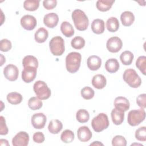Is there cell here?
I'll use <instances>...</instances> for the list:
<instances>
[{"mask_svg": "<svg viewBox=\"0 0 146 146\" xmlns=\"http://www.w3.org/2000/svg\"><path fill=\"white\" fill-rule=\"evenodd\" d=\"M72 19L74 25L79 31L86 30L89 25V20L84 11L80 9H75L72 13Z\"/></svg>", "mask_w": 146, "mask_h": 146, "instance_id": "cell-1", "label": "cell"}, {"mask_svg": "<svg viewBox=\"0 0 146 146\" xmlns=\"http://www.w3.org/2000/svg\"><path fill=\"white\" fill-rule=\"evenodd\" d=\"M82 55L77 52H70L66 58L67 70L71 74L77 72L80 66Z\"/></svg>", "mask_w": 146, "mask_h": 146, "instance_id": "cell-2", "label": "cell"}, {"mask_svg": "<svg viewBox=\"0 0 146 146\" xmlns=\"http://www.w3.org/2000/svg\"><path fill=\"white\" fill-rule=\"evenodd\" d=\"M123 78L124 82L132 88H137L141 84L140 77L133 69L125 70L123 73Z\"/></svg>", "mask_w": 146, "mask_h": 146, "instance_id": "cell-3", "label": "cell"}, {"mask_svg": "<svg viewBox=\"0 0 146 146\" xmlns=\"http://www.w3.org/2000/svg\"><path fill=\"white\" fill-rule=\"evenodd\" d=\"M108 116L104 113H100L94 117L91 121V126L96 132H100L109 126Z\"/></svg>", "mask_w": 146, "mask_h": 146, "instance_id": "cell-4", "label": "cell"}, {"mask_svg": "<svg viewBox=\"0 0 146 146\" xmlns=\"http://www.w3.org/2000/svg\"><path fill=\"white\" fill-rule=\"evenodd\" d=\"M33 90L37 97L41 100L48 99L51 94L50 89L43 81H36L33 86Z\"/></svg>", "mask_w": 146, "mask_h": 146, "instance_id": "cell-5", "label": "cell"}, {"mask_svg": "<svg viewBox=\"0 0 146 146\" xmlns=\"http://www.w3.org/2000/svg\"><path fill=\"white\" fill-rule=\"evenodd\" d=\"M49 47L51 52L54 55L60 56L64 52V41L61 36H54L50 41Z\"/></svg>", "mask_w": 146, "mask_h": 146, "instance_id": "cell-6", "label": "cell"}, {"mask_svg": "<svg viewBox=\"0 0 146 146\" xmlns=\"http://www.w3.org/2000/svg\"><path fill=\"white\" fill-rule=\"evenodd\" d=\"M145 112L143 108L130 111L128 113L127 121L131 126H136L144 120Z\"/></svg>", "mask_w": 146, "mask_h": 146, "instance_id": "cell-7", "label": "cell"}, {"mask_svg": "<svg viewBox=\"0 0 146 146\" xmlns=\"http://www.w3.org/2000/svg\"><path fill=\"white\" fill-rule=\"evenodd\" d=\"M122 46V40L117 36H112L109 38L107 41V48L111 52H117L121 50Z\"/></svg>", "mask_w": 146, "mask_h": 146, "instance_id": "cell-8", "label": "cell"}, {"mask_svg": "<svg viewBox=\"0 0 146 146\" xmlns=\"http://www.w3.org/2000/svg\"><path fill=\"white\" fill-rule=\"evenodd\" d=\"M3 74L5 77L9 81H15L18 79L19 70L16 66L9 64L4 68Z\"/></svg>", "mask_w": 146, "mask_h": 146, "instance_id": "cell-9", "label": "cell"}, {"mask_svg": "<svg viewBox=\"0 0 146 146\" xmlns=\"http://www.w3.org/2000/svg\"><path fill=\"white\" fill-rule=\"evenodd\" d=\"M29 135L25 131H21L17 133L12 139L14 146H26L29 144Z\"/></svg>", "mask_w": 146, "mask_h": 146, "instance_id": "cell-10", "label": "cell"}, {"mask_svg": "<svg viewBox=\"0 0 146 146\" xmlns=\"http://www.w3.org/2000/svg\"><path fill=\"white\" fill-rule=\"evenodd\" d=\"M22 27L27 30H32L35 29L37 25L36 18L31 15H25L21 19Z\"/></svg>", "mask_w": 146, "mask_h": 146, "instance_id": "cell-11", "label": "cell"}, {"mask_svg": "<svg viewBox=\"0 0 146 146\" xmlns=\"http://www.w3.org/2000/svg\"><path fill=\"white\" fill-rule=\"evenodd\" d=\"M36 70L35 67L27 66L24 67L22 72V79L26 83L33 82L36 76Z\"/></svg>", "mask_w": 146, "mask_h": 146, "instance_id": "cell-12", "label": "cell"}, {"mask_svg": "<svg viewBox=\"0 0 146 146\" xmlns=\"http://www.w3.org/2000/svg\"><path fill=\"white\" fill-rule=\"evenodd\" d=\"M47 121L46 115L43 113H35L31 117V124L34 128L36 129H42L44 128Z\"/></svg>", "mask_w": 146, "mask_h": 146, "instance_id": "cell-13", "label": "cell"}, {"mask_svg": "<svg viewBox=\"0 0 146 146\" xmlns=\"http://www.w3.org/2000/svg\"><path fill=\"white\" fill-rule=\"evenodd\" d=\"M59 21V17L57 14L50 13L46 14L43 18V22L46 26L50 29L56 27Z\"/></svg>", "mask_w": 146, "mask_h": 146, "instance_id": "cell-14", "label": "cell"}, {"mask_svg": "<svg viewBox=\"0 0 146 146\" xmlns=\"http://www.w3.org/2000/svg\"><path fill=\"white\" fill-rule=\"evenodd\" d=\"M92 136V133L91 131L87 126H82L77 131V136L80 141H88L91 139Z\"/></svg>", "mask_w": 146, "mask_h": 146, "instance_id": "cell-15", "label": "cell"}, {"mask_svg": "<svg viewBox=\"0 0 146 146\" xmlns=\"http://www.w3.org/2000/svg\"><path fill=\"white\" fill-rule=\"evenodd\" d=\"M114 106L115 108L125 112L129 110L130 103L126 98L123 96H118L114 100Z\"/></svg>", "mask_w": 146, "mask_h": 146, "instance_id": "cell-16", "label": "cell"}, {"mask_svg": "<svg viewBox=\"0 0 146 146\" xmlns=\"http://www.w3.org/2000/svg\"><path fill=\"white\" fill-rule=\"evenodd\" d=\"M88 68L92 71H96L100 68L102 65V59L97 55H91L87 60Z\"/></svg>", "mask_w": 146, "mask_h": 146, "instance_id": "cell-17", "label": "cell"}, {"mask_svg": "<svg viewBox=\"0 0 146 146\" xmlns=\"http://www.w3.org/2000/svg\"><path fill=\"white\" fill-rule=\"evenodd\" d=\"M91 82L95 88L100 90L106 86L107 80L103 75L97 74L94 76Z\"/></svg>", "mask_w": 146, "mask_h": 146, "instance_id": "cell-18", "label": "cell"}, {"mask_svg": "<svg viewBox=\"0 0 146 146\" xmlns=\"http://www.w3.org/2000/svg\"><path fill=\"white\" fill-rule=\"evenodd\" d=\"M91 29L94 33L101 34L105 30V25L103 20L101 19H95L91 23Z\"/></svg>", "mask_w": 146, "mask_h": 146, "instance_id": "cell-19", "label": "cell"}, {"mask_svg": "<svg viewBox=\"0 0 146 146\" xmlns=\"http://www.w3.org/2000/svg\"><path fill=\"white\" fill-rule=\"evenodd\" d=\"M111 116L113 124L115 125H120L124 121V112L116 108H113L111 111Z\"/></svg>", "mask_w": 146, "mask_h": 146, "instance_id": "cell-20", "label": "cell"}, {"mask_svg": "<svg viewBox=\"0 0 146 146\" xmlns=\"http://www.w3.org/2000/svg\"><path fill=\"white\" fill-rule=\"evenodd\" d=\"M120 19L123 26H130L135 21V16L132 12L125 11L121 14Z\"/></svg>", "mask_w": 146, "mask_h": 146, "instance_id": "cell-21", "label": "cell"}, {"mask_svg": "<svg viewBox=\"0 0 146 146\" xmlns=\"http://www.w3.org/2000/svg\"><path fill=\"white\" fill-rule=\"evenodd\" d=\"M63 128L62 122L58 119L51 120L48 124V129L52 134H58Z\"/></svg>", "mask_w": 146, "mask_h": 146, "instance_id": "cell-22", "label": "cell"}, {"mask_svg": "<svg viewBox=\"0 0 146 146\" xmlns=\"http://www.w3.org/2000/svg\"><path fill=\"white\" fill-rule=\"evenodd\" d=\"M119 62L115 58L108 59L105 63V68L110 73L116 72L119 70Z\"/></svg>", "mask_w": 146, "mask_h": 146, "instance_id": "cell-23", "label": "cell"}, {"mask_svg": "<svg viewBox=\"0 0 146 146\" xmlns=\"http://www.w3.org/2000/svg\"><path fill=\"white\" fill-rule=\"evenodd\" d=\"M48 36V31L43 27H40L38 29L34 35V38L35 41L39 43L44 42L47 39Z\"/></svg>", "mask_w": 146, "mask_h": 146, "instance_id": "cell-24", "label": "cell"}, {"mask_svg": "<svg viewBox=\"0 0 146 146\" xmlns=\"http://www.w3.org/2000/svg\"><path fill=\"white\" fill-rule=\"evenodd\" d=\"M60 31L66 37H71L74 34V29L72 25L67 21H63L60 25Z\"/></svg>", "mask_w": 146, "mask_h": 146, "instance_id": "cell-25", "label": "cell"}, {"mask_svg": "<svg viewBox=\"0 0 146 146\" xmlns=\"http://www.w3.org/2000/svg\"><path fill=\"white\" fill-rule=\"evenodd\" d=\"M115 0H98L96 6L98 10L104 12L108 11L112 7Z\"/></svg>", "mask_w": 146, "mask_h": 146, "instance_id": "cell-26", "label": "cell"}, {"mask_svg": "<svg viewBox=\"0 0 146 146\" xmlns=\"http://www.w3.org/2000/svg\"><path fill=\"white\" fill-rule=\"evenodd\" d=\"M6 98L9 103L14 105L21 103L23 100L22 95L17 92H10L7 95Z\"/></svg>", "mask_w": 146, "mask_h": 146, "instance_id": "cell-27", "label": "cell"}, {"mask_svg": "<svg viewBox=\"0 0 146 146\" xmlns=\"http://www.w3.org/2000/svg\"><path fill=\"white\" fill-rule=\"evenodd\" d=\"M106 27L110 32H116L119 28V22L115 17L108 18L106 22Z\"/></svg>", "mask_w": 146, "mask_h": 146, "instance_id": "cell-28", "label": "cell"}, {"mask_svg": "<svg viewBox=\"0 0 146 146\" xmlns=\"http://www.w3.org/2000/svg\"><path fill=\"white\" fill-rule=\"evenodd\" d=\"M22 65L23 67L32 66L37 68L38 67V61L35 56L32 55H27L25 56L22 60Z\"/></svg>", "mask_w": 146, "mask_h": 146, "instance_id": "cell-29", "label": "cell"}, {"mask_svg": "<svg viewBox=\"0 0 146 146\" xmlns=\"http://www.w3.org/2000/svg\"><path fill=\"white\" fill-rule=\"evenodd\" d=\"M134 55L133 53L129 51H125L123 52L120 56V59L124 65H130L133 61Z\"/></svg>", "mask_w": 146, "mask_h": 146, "instance_id": "cell-30", "label": "cell"}, {"mask_svg": "<svg viewBox=\"0 0 146 146\" xmlns=\"http://www.w3.org/2000/svg\"><path fill=\"white\" fill-rule=\"evenodd\" d=\"M43 103L39 98L36 96H33L30 98L28 102V106L32 110H38L42 108Z\"/></svg>", "mask_w": 146, "mask_h": 146, "instance_id": "cell-31", "label": "cell"}, {"mask_svg": "<svg viewBox=\"0 0 146 146\" xmlns=\"http://www.w3.org/2000/svg\"><path fill=\"white\" fill-rule=\"evenodd\" d=\"M39 2V0H26L23 3V7L26 10L34 11L38 9Z\"/></svg>", "mask_w": 146, "mask_h": 146, "instance_id": "cell-32", "label": "cell"}, {"mask_svg": "<svg viewBox=\"0 0 146 146\" xmlns=\"http://www.w3.org/2000/svg\"><path fill=\"white\" fill-rule=\"evenodd\" d=\"M76 118L79 123H84L88 121L90 114L87 110L84 109H80L76 112Z\"/></svg>", "mask_w": 146, "mask_h": 146, "instance_id": "cell-33", "label": "cell"}, {"mask_svg": "<svg viewBox=\"0 0 146 146\" xmlns=\"http://www.w3.org/2000/svg\"><path fill=\"white\" fill-rule=\"evenodd\" d=\"M71 44L74 48L80 50L84 47L85 45V40L82 36H77L71 40Z\"/></svg>", "mask_w": 146, "mask_h": 146, "instance_id": "cell-34", "label": "cell"}, {"mask_svg": "<svg viewBox=\"0 0 146 146\" xmlns=\"http://www.w3.org/2000/svg\"><path fill=\"white\" fill-rule=\"evenodd\" d=\"M74 133L70 129L64 130L60 135L61 140L65 143H71L74 139Z\"/></svg>", "mask_w": 146, "mask_h": 146, "instance_id": "cell-35", "label": "cell"}, {"mask_svg": "<svg viewBox=\"0 0 146 146\" xmlns=\"http://www.w3.org/2000/svg\"><path fill=\"white\" fill-rule=\"evenodd\" d=\"M136 66L145 75L146 73V57L143 55L139 56L136 61Z\"/></svg>", "mask_w": 146, "mask_h": 146, "instance_id": "cell-36", "label": "cell"}, {"mask_svg": "<svg viewBox=\"0 0 146 146\" xmlns=\"http://www.w3.org/2000/svg\"><path fill=\"white\" fill-rule=\"evenodd\" d=\"M80 93H81L82 96L84 99H86V100L91 99L95 95V92L94 90L88 86H86L83 88L81 90Z\"/></svg>", "mask_w": 146, "mask_h": 146, "instance_id": "cell-37", "label": "cell"}, {"mask_svg": "<svg viewBox=\"0 0 146 146\" xmlns=\"http://www.w3.org/2000/svg\"><path fill=\"white\" fill-rule=\"evenodd\" d=\"M135 138L141 141H146V127L143 126L139 127L135 132Z\"/></svg>", "mask_w": 146, "mask_h": 146, "instance_id": "cell-38", "label": "cell"}, {"mask_svg": "<svg viewBox=\"0 0 146 146\" xmlns=\"http://www.w3.org/2000/svg\"><path fill=\"white\" fill-rule=\"evenodd\" d=\"M112 145L113 146H125L127 141L123 136L116 135L112 140Z\"/></svg>", "mask_w": 146, "mask_h": 146, "instance_id": "cell-39", "label": "cell"}, {"mask_svg": "<svg viewBox=\"0 0 146 146\" xmlns=\"http://www.w3.org/2000/svg\"><path fill=\"white\" fill-rule=\"evenodd\" d=\"M12 47L11 42L7 39H3L0 42V50L2 52H7L11 50Z\"/></svg>", "mask_w": 146, "mask_h": 146, "instance_id": "cell-40", "label": "cell"}, {"mask_svg": "<svg viewBox=\"0 0 146 146\" xmlns=\"http://www.w3.org/2000/svg\"><path fill=\"white\" fill-rule=\"evenodd\" d=\"M136 103L141 108L144 109L146 107V94H140L136 98Z\"/></svg>", "mask_w": 146, "mask_h": 146, "instance_id": "cell-41", "label": "cell"}, {"mask_svg": "<svg viewBox=\"0 0 146 146\" xmlns=\"http://www.w3.org/2000/svg\"><path fill=\"white\" fill-rule=\"evenodd\" d=\"M57 1L56 0H44L43 2V7L47 10H52L56 7Z\"/></svg>", "mask_w": 146, "mask_h": 146, "instance_id": "cell-42", "label": "cell"}, {"mask_svg": "<svg viewBox=\"0 0 146 146\" xmlns=\"http://www.w3.org/2000/svg\"><path fill=\"white\" fill-rule=\"evenodd\" d=\"M1 120V129H0V135H6L8 133V128L6 124L5 119L1 116L0 117Z\"/></svg>", "mask_w": 146, "mask_h": 146, "instance_id": "cell-43", "label": "cell"}, {"mask_svg": "<svg viewBox=\"0 0 146 146\" xmlns=\"http://www.w3.org/2000/svg\"><path fill=\"white\" fill-rule=\"evenodd\" d=\"M33 139L34 142L37 143H42L44 141V135L41 132H36L33 135Z\"/></svg>", "mask_w": 146, "mask_h": 146, "instance_id": "cell-44", "label": "cell"}, {"mask_svg": "<svg viewBox=\"0 0 146 146\" xmlns=\"http://www.w3.org/2000/svg\"><path fill=\"white\" fill-rule=\"evenodd\" d=\"M0 144L1 145H9V144L8 143V141L6 139H1L0 140Z\"/></svg>", "mask_w": 146, "mask_h": 146, "instance_id": "cell-45", "label": "cell"}, {"mask_svg": "<svg viewBox=\"0 0 146 146\" xmlns=\"http://www.w3.org/2000/svg\"><path fill=\"white\" fill-rule=\"evenodd\" d=\"M0 55H1V66H2L3 64V63H5L6 60H5V58L3 56V55L2 54H0Z\"/></svg>", "mask_w": 146, "mask_h": 146, "instance_id": "cell-46", "label": "cell"}, {"mask_svg": "<svg viewBox=\"0 0 146 146\" xmlns=\"http://www.w3.org/2000/svg\"><path fill=\"white\" fill-rule=\"evenodd\" d=\"M103 145V144L100 143V142H99V141H94V143H91L90 144V145Z\"/></svg>", "mask_w": 146, "mask_h": 146, "instance_id": "cell-47", "label": "cell"}]
</instances>
